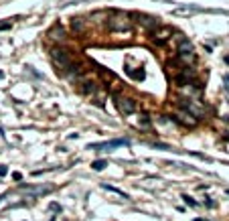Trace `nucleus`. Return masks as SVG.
I'll use <instances>...</instances> for the list:
<instances>
[{
  "instance_id": "nucleus-9",
  "label": "nucleus",
  "mask_w": 229,
  "mask_h": 221,
  "mask_svg": "<svg viewBox=\"0 0 229 221\" xmlns=\"http://www.w3.org/2000/svg\"><path fill=\"white\" fill-rule=\"evenodd\" d=\"M106 164H107L106 160H93L91 167H93V171H103V168H106Z\"/></svg>"
},
{
  "instance_id": "nucleus-8",
  "label": "nucleus",
  "mask_w": 229,
  "mask_h": 221,
  "mask_svg": "<svg viewBox=\"0 0 229 221\" xmlns=\"http://www.w3.org/2000/svg\"><path fill=\"white\" fill-rule=\"evenodd\" d=\"M128 75H130V77H134V79H138V81H140V79H144V75H146V73H144V71H142V69H140V71H132V69H130V71H128Z\"/></svg>"
},
{
  "instance_id": "nucleus-2",
  "label": "nucleus",
  "mask_w": 229,
  "mask_h": 221,
  "mask_svg": "<svg viewBox=\"0 0 229 221\" xmlns=\"http://www.w3.org/2000/svg\"><path fill=\"white\" fill-rule=\"evenodd\" d=\"M110 30H114V33H128V30H132V16L124 14V12H116L110 18Z\"/></svg>"
},
{
  "instance_id": "nucleus-10",
  "label": "nucleus",
  "mask_w": 229,
  "mask_h": 221,
  "mask_svg": "<svg viewBox=\"0 0 229 221\" xmlns=\"http://www.w3.org/2000/svg\"><path fill=\"white\" fill-rule=\"evenodd\" d=\"M180 199H185V203H187L189 207H197V205H199V203H197L195 199H193V197H189V195H183Z\"/></svg>"
},
{
  "instance_id": "nucleus-14",
  "label": "nucleus",
  "mask_w": 229,
  "mask_h": 221,
  "mask_svg": "<svg viewBox=\"0 0 229 221\" xmlns=\"http://www.w3.org/2000/svg\"><path fill=\"white\" fill-rule=\"evenodd\" d=\"M2 199H6V195H0V201H2Z\"/></svg>"
},
{
  "instance_id": "nucleus-1",
  "label": "nucleus",
  "mask_w": 229,
  "mask_h": 221,
  "mask_svg": "<svg viewBox=\"0 0 229 221\" xmlns=\"http://www.w3.org/2000/svg\"><path fill=\"white\" fill-rule=\"evenodd\" d=\"M51 59H53V63L57 65L59 69H67L69 75L77 73V65L73 63V59H71V53H69L67 49H61V47H55V49H51Z\"/></svg>"
},
{
  "instance_id": "nucleus-5",
  "label": "nucleus",
  "mask_w": 229,
  "mask_h": 221,
  "mask_svg": "<svg viewBox=\"0 0 229 221\" xmlns=\"http://www.w3.org/2000/svg\"><path fill=\"white\" fill-rule=\"evenodd\" d=\"M171 37V29H154L152 30V41L154 43H164Z\"/></svg>"
},
{
  "instance_id": "nucleus-11",
  "label": "nucleus",
  "mask_w": 229,
  "mask_h": 221,
  "mask_svg": "<svg viewBox=\"0 0 229 221\" xmlns=\"http://www.w3.org/2000/svg\"><path fill=\"white\" fill-rule=\"evenodd\" d=\"M6 172H8V167H4V164H2V167H0V177H4Z\"/></svg>"
},
{
  "instance_id": "nucleus-6",
  "label": "nucleus",
  "mask_w": 229,
  "mask_h": 221,
  "mask_svg": "<svg viewBox=\"0 0 229 221\" xmlns=\"http://www.w3.org/2000/svg\"><path fill=\"white\" fill-rule=\"evenodd\" d=\"M136 18H140L142 20V25L144 26H150V29H154L158 22H156V18L154 16H146V14H136Z\"/></svg>"
},
{
  "instance_id": "nucleus-12",
  "label": "nucleus",
  "mask_w": 229,
  "mask_h": 221,
  "mask_svg": "<svg viewBox=\"0 0 229 221\" xmlns=\"http://www.w3.org/2000/svg\"><path fill=\"white\" fill-rule=\"evenodd\" d=\"M12 177H14V181H20V179H22V175H20V172H14Z\"/></svg>"
},
{
  "instance_id": "nucleus-4",
  "label": "nucleus",
  "mask_w": 229,
  "mask_h": 221,
  "mask_svg": "<svg viewBox=\"0 0 229 221\" xmlns=\"http://www.w3.org/2000/svg\"><path fill=\"white\" fill-rule=\"evenodd\" d=\"M130 144L126 138H118V140H110V142H98V144H89L87 148H98V150H103V152H110L112 148H118V146H126Z\"/></svg>"
},
{
  "instance_id": "nucleus-3",
  "label": "nucleus",
  "mask_w": 229,
  "mask_h": 221,
  "mask_svg": "<svg viewBox=\"0 0 229 221\" xmlns=\"http://www.w3.org/2000/svg\"><path fill=\"white\" fill-rule=\"evenodd\" d=\"M114 102H116V106H118V110H120V114H124V116H130V114H134V112L138 110L136 99L126 98V95H114Z\"/></svg>"
},
{
  "instance_id": "nucleus-15",
  "label": "nucleus",
  "mask_w": 229,
  "mask_h": 221,
  "mask_svg": "<svg viewBox=\"0 0 229 221\" xmlns=\"http://www.w3.org/2000/svg\"><path fill=\"white\" fill-rule=\"evenodd\" d=\"M0 77H2V73H0Z\"/></svg>"
},
{
  "instance_id": "nucleus-7",
  "label": "nucleus",
  "mask_w": 229,
  "mask_h": 221,
  "mask_svg": "<svg viewBox=\"0 0 229 221\" xmlns=\"http://www.w3.org/2000/svg\"><path fill=\"white\" fill-rule=\"evenodd\" d=\"M102 189H106V191H110V193H116V195H120L122 199H128V193L120 191L118 187H112V185H107V183H103V185H102Z\"/></svg>"
},
{
  "instance_id": "nucleus-13",
  "label": "nucleus",
  "mask_w": 229,
  "mask_h": 221,
  "mask_svg": "<svg viewBox=\"0 0 229 221\" xmlns=\"http://www.w3.org/2000/svg\"><path fill=\"white\" fill-rule=\"evenodd\" d=\"M6 29H10V25L6 22V25H0V30H6Z\"/></svg>"
}]
</instances>
